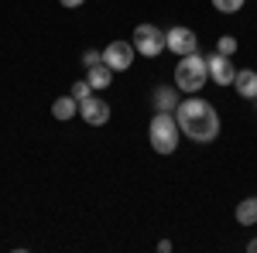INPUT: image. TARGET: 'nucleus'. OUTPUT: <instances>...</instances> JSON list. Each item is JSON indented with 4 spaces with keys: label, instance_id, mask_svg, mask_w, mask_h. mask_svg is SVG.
Instances as JSON below:
<instances>
[{
    "label": "nucleus",
    "instance_id": "obj_7",
    "mask_svg": "<svg viewBox=\"0 0 257 253\" xmlns=\"http://www.w3.org/2000/svg\"><path fill=\"white\" fill-rule=\"evenodd\" d=\"M206 65H209V79H213L216 86H233L237 69H233L230 55H219V52H213V55H206Z\"/></svg>",
    "mask_w": 257,
    "mask_h": 253
},
{
    "label": "nucleus",
    "instance_id": "obj_19",
    "mask_svg": "<svg viewBox=\"0 0 257 253\" xmlns=\"http://www.w3.org/2000/svg\"><path fill=\"white\" fill-rule=\"evenodd\" d=\"M247 250H250V253H257V236L250 239V243H247Z\"/></svg>",
    "mask_w": 257,
    "mask_h": 253
},
{
    "label": "nucleus",
    "instance_id": "obj_10",
    "mask_svg": "<svg viewBox=\"0 0 257 253\" xmlns=\"http://www.w3.org/2000/svg\"><path fill=\"white\" fill-rule=\"evenodd\" d=\"M86 82H89L93 89H110V82H113V69H110L106 62L89 65V69H86Z\"/></svg>",
    "mask_w": 257,
    "mask_h": 253
},
{
    "label": "nucleus",
    "instance_id": "obj_9",
    "mask_svg": "<svg viewBox=\"0 0 257 253\" xmlns=\"http://www.w3.org/2000/svg\"><path fill=\"white\" fill-rule=\"evenodd\" d=\"M151 103H155V113H175L182 99H178L175 86H158V89L151 93Z\"/></svg>",
    "mask_w": 257,
    "mask_h": 253
},
{
    "label": "nucleus",
    "instance_id": "obj_17",
    "mask_svg": "<svg viewBox=\"0 0 257 253\" xmlns=\"http://www.w3.org/2000/svg\"><path fill=\"white\" fill-rule=\"evenodd\" d=\"M99 62H103V52H96V48H86V52H82V65H86V69H89V65H99Z\"/></svg>",
    "mask_w": 257,
    "mask_h": 253
},
{
    "label": "nucleus",
    "instance_id": "obj_18",
    "mask_svg": "<svg viewBox=\"0 0 257 253\" xmlns=\"http://www.w3.org/2000/svg\"><path fill=\"white\" fill-rule=\"evenodd\" d=\"M62 7H82V4H86V0H59Z\"/></svg>",
    "mask_w": 257,
    "mask_h": 253
},
{
    "label": "nucleus",
    "instance_id": "obj_3",
    "mask_svg": "<svg viewBox=\"0 0 257 253\" xmlns=\"http://www.w3.org/2000/svg\"><path fill=\"white\" fill-rule=\"evenodd\" d=\"M209 82V65L206 55H185L175 65V89L178 93H202V86Z\"/></svg>",
    "mask_w": 257,
    "mask_h": 253
},
{
    "label": "nucleus",
    "instance_id": "obj_20",
    "mask_svg": "<svg viewBox=\"0 0 257 253\" xmlns=\"http://www.w3.org/2000/svg\"><path fill=\"white\" fill-rule=\"evenodd\" d=\"M250 103H254V106H257V96H254V99H250Z\"/></svg>",
    "mask_w": 257,
    "mask_h": 253
},
{
    "label": "nucleus",
    "instance_id": "obj_12",
    "mask_svg": "<svg viewBox=\"0 0 257 253\" xmlns=\"http://www.w3.org/2000/svg\"><path fill=\"white\" fill-rule=\"evenodd\" d=\"M76 113H79V99L72 96V93H69V96H59L55 103H52V117L62 120V123H65V120H72Z\"/></svg>",
    "mask_w": 257,
    "mask_h": 253
},
{
    "label": "nucleus",
    "instance_id": "obj_16",
    "mask_svg": "<svg viewBox=\"0 0 257 253\" xmlns=\"http://www.w3.org/2000/svg\"><path fill=\"white\" fill-rule=\"evenodd\" d=\"M93 93H96V89H93V86H89V82H86V79H82V82H76V86H72V96L79 99V103H82V99H89V96H93Z\"/></svg>",
    "mask_w": 257,
    "mask_h": 253
},
{
    "label": "nucleus",
    "instance_id": "obj_4",
    "mask_svg": "<svg viewBox=\"0 0 257 253\" xmlns=\"http://www.w3.org/2000/svg\"><path fill=\"white\" fill-rule=\"evenodd\" d=\"M131 45H134V52L144 55V59H158L161 52H168L165 31L155 28V24H138V28H134V35H131Z\"/></svg>",
    "mask_w": 257,
    "mask_h": 253
},
{
    "label": "nucleus",
    "instance_id": "obj_6",
    "mask_svg": "<svg viewBox=\"0 0 257 253\" xmlns=\"http://www.w3.org/2000/svg\"><path fill=\"white\" fill-rule=\"evenodd\" d=\"M134 45L131 41H110L106 48H103V62L113 69V72H127L131 65H134Z\"/></svg>",
    "mask_w": 257,
    "mask_h": 253
},
{
    "label": "nucleus",
    "instance_id": "obj_13",
    "mask_svg": "<svg viewBox=\"0 0 257 253\" xmlns=\"http://www.w3.org/2000/svg\"><path fill=\"white\" fill-rule=\"evenodd\" d=\"M237 222L240 226H257V195L243 198L237 205Z\"/></svg>",
    "mask_w": 257,
    "mask_h": 253
},
{
    "label": "nucleus",
    "instance_id": "obj_2",
    "mask_svg": "<svg viewBox=\"0 0 257 253\" xmlns=\"http://www.w3.org/2000/svg\"><path fill=\"white\" fill-rule=\"evenodd\" d=\"M178 137H182V127H178L175 113H155L151 123H148V140L158 154H175L178 151Z\"/></svg>",
    "mask_w": 257,
    "mask_h": 253
},
{
    "label": "nucleus",
    "instance_id": "obj_1",
    "mask_svg": "<svg viewBox=\"0 0 257 253\" xmlns=\"http://www.w3.org/2000/svg\"><path fill=\"white\" fill-rule=\"evenodd\" d=\"M175 120L182 127V134L196 144H209L219 137V113L213 110V103H206L202 96H185L175 110Z\"/></svg>",
    "mask_w": 257,
    "mask_h": 253
},
{
    "label": "nucleus",
    "instance_id": "obj_11",
    "mask_svg": "<svg viewBox=\"0 0 257 253\" xmlns=\"http://www.w3.org/2000/svg\"><path fill=\"white\" fill-rule=\"evenodd\" d=\"M233 89L243 99H254L257 96V69H240L237 79H233Z\"/></svg>",
    "mask_w": 257,
    "mask_h": 253
},
{
    "label": "nucleus",
    "instance_id": "obj_5",
    "mask_svg": "<svg viewBox=\"0 0 257 253\" xmlns=\"http://www.w3.org/2000/svg\"><path fill=\"white\" fill-rule=\"evenodd\" d=\"M165 41H168V52L178 55V59L199 52V38H196L192 28H172V31H165Z\"/></svg>",
    "mask_w": 257,
    "mask_h": 253
},
{
    "label": "nucleus",
    "instance_id": "obj_15",
    "mask_svg": "<svg viewBox=\"0 0 257 253\" xmlns=\"http://www.w3.org/2000/svg\"><path fill=\"white\" fill-rule=\"evenodd\" d=\"M213 7H216L219 14H237L240 7H243V0H213Z\"/></svg>",
    "mask_w": 257,
    "mask_h": 253
},
{
    "label": "nucleus",
    "instance_id": "obj_8",
    "mask_svg": "<svg viewBox=\"0 0 257 253\" xmlns=\"http://www.w3.org/2000/svg\"><path fill=\"white\" fill-rule=\"evenodd\" d=\"M79 117L89 123V127H103V123H110V103L99 96H89L79 103Z\"/></svg>",
    "mask_w": 257,
    "mask_h": 253
},
{
    "label": "nucleus",
    "instance_id": "obj_14",
    "mask_svg": "<svg viewBox=\"0 0 257 253\" xmlns=\"http://www.w3.org/2000/svg\"><path fill=\"white\" fill-rule=\"evenodd\" d=\"M216 52H219V55H230V59H233V55H237V38H233V35H219Z\"/></svg>",
    "mask_w": 257,
    "mask_h": 253
}]
</instances>
